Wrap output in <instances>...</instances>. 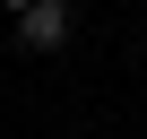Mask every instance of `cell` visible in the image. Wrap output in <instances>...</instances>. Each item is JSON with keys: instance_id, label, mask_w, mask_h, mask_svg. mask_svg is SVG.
Wrapping results in <instances>:
<instances>
[{"instance_id": "obj_1", "label": "cell", "mask_w": 147, "mask_h": 139, "mask_svg": "<svg viewBox=\"0 0 147 139\" xmlns=\"http://www.w3.org/2000/svg\"><path fill=\"white\" fill-rule=\"evenodd\" d=\"M18 35H26V52H61V44H69V0H35V9H18Z\"/></svg>"}, {"instance_id": "obj_2", "label": "cell", "mask_w": 147, "mask_h": 139, "mask_svg": "<svg viewBox=\"0 0 147 139\" xmlns=\"http://www.w3.org/2000/svg\"><path fill=\"white\" fill-rule=\"evenodd\" d=\"M9 9H35V0H9Z\"/></svg>"}]
</instances>
